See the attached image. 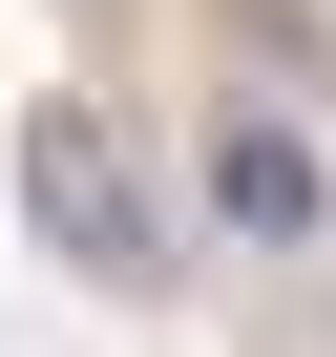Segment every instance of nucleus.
I'll return each mask as SVG.
<instances>
[{
    "instance_id": "1",
    "label": "nucleus",
    "mask_w": 336,
    "mask_h": 357,
    "mask_svg": "<svg viewBox=\"0 0 336 357\" xmlns=\"http://www.w3.org/2000/svg\"><path fill=\"white\" fill-rule=\"evenodd\" d=\"M22 231H43L84 294H147V273H168V211H147V168H126L105 105H43V126H22Z\"/></svg>"
},
{
    "instance_id": "2",
    "label": "nucleus",
    "mask_w": 336,
    "mask_h": 357,
    "mask_svg": "<svg viewBox=\"0 0 336 357\" xmlns=\"http://www.w3.org/2000/svg\"><path fill=\"white\" fill-rule=\"evenodd\" d=\"M211 211H231L252 252H315V231H336V168H315L294 105H211Z\"/></svg>"
}]
</instances>
